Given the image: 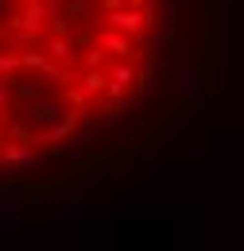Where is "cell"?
<instances>
[{"instance_id": "6", "label": "cell", "mask_w": 244, "mask_h": 251, "mask_svg": "<svg viewBox=\"0 0 244 251\" xmlns=\"http://www.w3.org/2000/svg\"><path fill=\"white\" fill-rule=\"evenodd\" d=\"M62 162H86L90 158V151H86V143H70V147H62L59 151Z\"/></svg>"}, {"instance_id": "2", "label": "cell", "mask_w": 244, "mask_h": 251, "mask_svg": "<svg viewBox=\"0 0 244 251\" xmlns=\"http://www.w3.org/2000/svg\"><path fill=\"white\" fill-rule=\"evenodd\" d=\"M0 155H4V170H31L39 162V147L31 139H20V135H4Z\"/></svg>"}, {"instance_id": "8", "label": "cell", "mask_w": 244, "mask_h": 251, "mask_svg": "<svg viewBox=\"0 0 244 251\" xmlns=\"http://www.w3.org/2000/svg\"><path fill=\"white\" fill-rule=\"evenodd\" d=\"M186 4H190V0H167V20H179L186 12Z\"/></svg>"}, {"instance_id": "1", "label": "cell", "mask_w": 244, "mask_h": 251, "mask_svg": "<svg viewBox=\"0 0 244 251\" xmlns=\"http://www.w3.org/2000/svg\"><path fill=\"white\" fill-rule=\"evenodd\" d=\"M163 89H167L171 100H194L202 93V70L194 66V58L171 54L163 62Z\"/></svg>"}, {"instance_id": "7", "label": "cell", "mask_w": 244, "mask_h": 251, "mask_svg": "<svg viewBox=\"0 0 244 251\" xmlns=\"http://www.w3.org/2000/svg\"><path fill=\"white\" fill-rule=\"evenodd\" d=\"M12 112V77H0V116Z\"/></svg>"}, {"instance_id": "9", "label": "cell", "mask_w": 244, "mask_h": 251, "mask_svg": "<svg viewBox=\"0 0 244 251\" xmlns=\"http://www.w3.org/2000/svg\"><path fill=\"white\" fill-rule=\"evenodd\" d=\"M4 35H8V24H0V43H4Z\"/></svg>"}, {"instance_id": "4", "label": "cell", "mask_w": 244, "mask_h": 251, "mask_svg": "<svg viewBox=\"0 0 244 251\" xmlns=\"http://www.w3.org/2000/svg\"><path fill=\"white\" fill-rule=\"evenodd\" d=\"M167 166H171V162H167L163 155H148V162H144V182L155 186V182H159V174H163Z\"/></svg>"}, {"instance_id": "5", "label": "cell", "mask_w": 244, "mask_h": 251, "mask_svg": "<svg viewBox=\"0 0 244 251\" xmlns=\"http://www.w3.org/2000/svg\"><path fill=\"white\" fill-rule=\"evenodd\" d=\"M202 155H206V131L194 127V131L186 135V158H202Z\"/></svg>"}, {"instance_id": "3", "label": "cell", "mask_w": 244, "mask_h": 251, "mask_svg": "<svg viewBox=\"0 0 244 251\" xmlns=\"http://www.w3.org/2000/svg\"><path fill=\"white\" fill-rule=\"evenodd\" d=\"M117 139H121L124 147H144L148 143V120H128V124H121Z\"/></svg>"}]
</instances>
